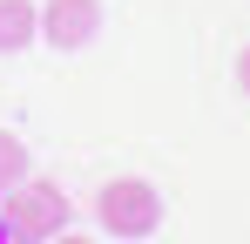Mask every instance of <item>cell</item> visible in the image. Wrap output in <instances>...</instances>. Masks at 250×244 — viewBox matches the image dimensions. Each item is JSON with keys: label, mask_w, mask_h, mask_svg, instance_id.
<instances>
[{"label": "cell", "mask_w": 250, "mask_h": 244, "mask_svg": "<svg viewBox=\"0 0 250 244\" xmlns=\"http://www.w3.org/2000/svg\"><path fill=\"white\" fill-rule=\"evenodd\" d=\"M68 217H75V203L61 197V183L21 176V183L0 197V231H7V244H47L54 231H68Z\"/></svg>", "instance_id": "1"}, {"label": "cell", "mask_w": 250, "mask_h": 244, "mask_svg": "<svg viewBox=\"0 0 250 244\" xmlns=\"http://www.w3.org/2000/svg\"><path fill=\"white\" fill-rule=\"evenodd\" d=\"M95 224L108 231V238H156L163 231V190L149 183V176H108L102 183V197H95Z\"/></svg>", "instance_id": "2"}, {"label": "cell", "mask_w": 250, "mask_h": 244, "mask_svg": "<svg viewBox=\"0 0 250 244\" xmlns=\"http://www.w3.org/2000/svg\"><path fill=\"white\" fill-rule=\"evenodd\" d=\"M95 34H102V0H47L41 7V41L47 48L75 54V48H88Z\"/></svg>", "instance_id": "3"}, {"label": "cell", "mask_w": 250, "mask_h": 244, "mask_svg": "<svg viewBox=\"0 0 250 244\" xmlns=\"http://www.w3.org/2000/svg\"><path fill=\"white\" fill-rule=\"evenodd\" d=\"M41 41V7L34 0H0V54H21Z\"/></svg>", "instance_id": "4"}, {"label": "cell", "mask_w": 250, "mask_h": 244, "mask_svg": "<svg viewBox=\"0 0 250 244\" xmlns=\"http://www.w3.org/2000/svg\"><path fill=\"white\" fill-rule=\"evenodd\" d=\"M21 176H27V143H21L14 129H0V197H7Z\"/></svg>", "instance_id": "5"}, {"label": "cell", "mask_w": 250, "mask_h": 244, "mask_svg": "<svg viewBox=\"0 0 250 244\" xmlns=\"http://www.w3.org/2000/svg\"><path fill=\"white\" fill-rule=\"evenodd\" d=\"M237 88L250 95V41H244V54H237Z\"/></svg>", "instance_id": "6"}, {"label": "cell", "mask_w": 250, "mask_h": 244, "mask_svg": "<svg viewBox=\"0 0 250 244\" xmlns=\"http://www.w3.org/2000/svg\"><path fill=\"white\" fill-rule=\"evenodd\" d=\"M47 244H95V238H82V231H54Z\"/></svg>", "instance_id": "7"}, {"label": "cell", "mask_w": 250, "mask_h": 244, "mask_svg": "<svg viewBox=\"0 0 250 244\" xmlns=\"http://www.w3.org/2000/svg\"><path fill=\"white\" fill-rule=\"evenodd\" d=\"M0 244H7V231H0Z\"/></svg>", "instance_id": "8"}]
</instances>
